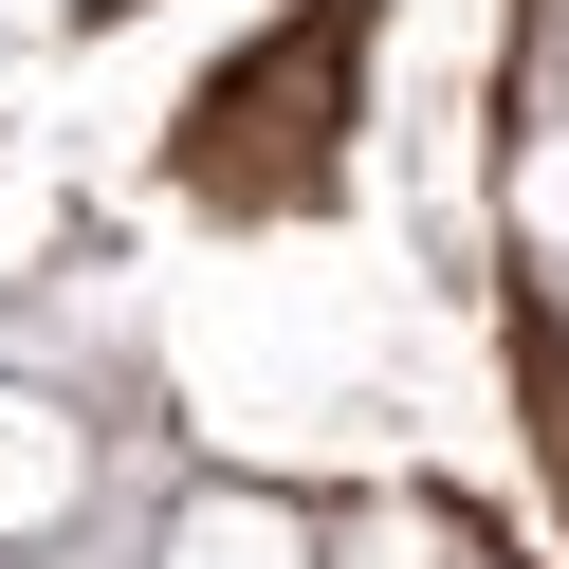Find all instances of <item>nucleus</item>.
Segmentation results:
<instances>
[{
  "mask_svg": "<svg viewBox=\"0 0 569 569\" xmlns=\"http://www.w3.org/2000/svg\"><path fill=\"white\" fill-rule=\"evenodd\" d=\"M56 496H74V441H56V422H19V405H0V532H38Z\"/></svg>",
  "mask_w": 569,
  "mask_h": 569,
  "instance_id": "1",
  "label": "nucleus"
}]
</instances>
